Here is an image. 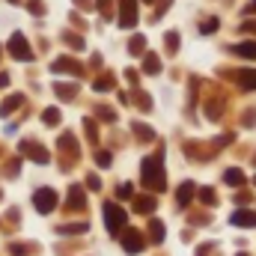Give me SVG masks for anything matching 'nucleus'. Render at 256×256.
<instances>
[{"label":"nucleus","instance_id":"obj_1","mask_svg":"<svg viewBox=\"0 0 256 256\" xmlns=\"http://www.w3.org/2000/svg\"><path fill=\"white\" fill-rule=\"evenodd\" d=\"M140 179H143V185H146L149 191H161V188H164V161H161V155L143 158V164H140Z\"/></svg>","mask_w":256,"mask_h":256},{"label":"nucleus","instance_id":"obj_2","mask_svg":"<svg viewBox=\"0 0 256 256\" xmlns=\"http://www.w3.org/2000/svg\"><path fill=\"white\" fill-rule=\"evenodd\" d=\"M126 220H128L126 208H120L116 202H108V206H104V224H108V230H110L114 236H116V230L126 226Z\"/></svg>","mask_w":256,"mask_h":256},{"label":"nucleus","instance_id":"obj_3","mask_svg":"<svg viewBox=\"0 0 256 256\" xmlns=\"http://www.w3.org/2000/svg\"><path fill=\"white\" fill-rule=\"evenodd\" d=\"M33 206H36L42 214H48V212L57 208V194L51 191V188H39V191L33 194Z\"/></svg>","mask_w":256,"mask_h":256},{"label":"nucleus","instance_id":"obj_4","mask_svg":"<svg viewBox=\"0 0 256 256\" xmlns=\"http://www.w3.org/2000/svg\"><path fill=\"white\" fill-rule=\"evenodd\" d=\"M9 54H12L15 60H33V51H30V45H27V39H24L21 33H15V36L9 39Z\"/></svg>","mask_w":256,"mask_h":256},{"label":"nucleus","instance_id":"obj_5","mask_svg":"<svg viewBox=\"0 0 256 256\" xmlns=\"http://www.w3.org/2000/svg\"><path fill=\"white\" fill-rule=\"evenodd\" d=\"M120 242H122V248H126L128 254H140L143 250V236L137 232V230H126V232H120Z\"/></svg>","mask_w":256,"mask_h":256},{"label":"nucleus","instance_id":"obj_6","mask_svg":"<svg viewBox=\"0 0 256 256\" xmlns=\"http://www.w3.org/2000/svg\"><path fill=\"white\" fill-rule=\"evenodd\" d=\"M134 6H137V0H120V27H134V21H137V15H134Z\"/></svg>","mask_w":256,"mask_h":256},{"label":"nucleus","instance_id":"obj_7","mask_svg":"<svg viewBox=\"0 0 256 256\" xmlns=\"http://www.w3.org/2000/svg\"><path fill=\"white\" fill-rule=\"evenodd\" d=\"M21 152L30 155L36 164H48V152H45L42 146H36V143H27V140H24V143H21Z\"/></svg>","mask_w":256,"mask_h":256},{"label":"nucleus","instance_id":"obj_8","mask_svg":"<svg viewBox=\"0 0 256 256\" xmlns=\"http://www.w3.org/2000/svg\"><path fill=\"white\" fill-rule=\"evenodd\" d=\"M236 226H256V212L250 208H238V212H232V218H230Z\"/></svg>","mask_w":256,"mask_h":256},{"label":"nucleus","instance_id":"obj_9","mask_svg":"<svg viewBox=\"0 0 256 256\" xmlns=\"http://www.w3.org/2000/svg\"><path fill=\"white\" fill-rule=\"evenodd\" d=\"M84 206H86L84 191H80L78 185H72V188H68V208H84Z\"/></svg>","mask_w":256,"mask_h":256},{"label":"nucleus","instance_id":"obj_10","mask_svg":"<svg viewBox=\"0 0 256 256\" xmlns=\"http://www.w3.org/2000/svg\"><path fill=\"white\" fill-rule=\"evenodd\" d=\"M51 68H54V72H72V74H80V66L74 63V60H68V57H60Z\"/></svg>","mask_w":256,"mask_h":256},{"label":"nucleus","instance_id":"obj_11","mask_svg":"<svg viewBox=\"0 0 256 256\" xmlns=\"http://www.w3.org/2000/svg\"><path fill=\"white\" fill-rule=\"evenodd\" d=\"M238 57H248V60H256V39H250V42H242V45H236L232 48Z\"/></svg>","mask_w":256,"mask_h":256},{"label":"nucleus","instance_id":"obj_12","mask_svg":"<svg viewBox=\"0 0 256 256\" xmlns=\"http://www.w3.org/2000/svg\"><path fill=\"white\" fill-rule=\"evenodd\" d=\"M134 212L152 214V212H155V200H152V196H137V200H134Z\"/></svg>","mask_w":256,"mask_h":256},{"label":"nucleus","instance_id":"obj_13","mask_svg":"<svg viewBox=\"0 0 256 256\" xmlns=\"http://www.w3.org/2000/svg\"><path fill=\"white\" fill-rule=\"evenodd\" d=\"M236 80H238L242 90H256V72H238Z\"/></svg>","mask_w":256,"mask_h":256},{"label":"nucleus","instance_id":"obj_14","mask_svg":"<svg viewBox=\"0 0 256 256\" xmlns=\"http://www.w3.org/2000/svg\"><path fill=\"white\" fill-rule=\"evenodd\" d=\"M224 182L232 185V188H238V185H244V173H242V170H226V173H224Z\"/></svg>","mask_w":256,"mask_h":256},{"label":"nucleus","instance_id":"obj_15","mask_svg":"<svg viewBox=\"0 0 256 256\" xmlns=\"http://www.w3.org/2000/svg\"><path fill=\"white\" fill-rule=\"evenodd\" d=\"M194 196V182H185L182 188H179V206H188Z\"/></svg>","mask_w":256,"mask_h":256},{"label":"nucleus","instance_id":"obj_16","mask_svg":"<svg viewBox=\"0 0 256 256\" xmlns=\"http://www.w3.org/2000/svg\"><path fill=\"white\" fill-rule=\"evenodd\" d=\"M21 102H24L21 96H12V98H6V102H3V108H0V110H3V116H9L15 108H21Z\"/></svg>","mask_w":256,"mask_h":256},{"label":"nucleus","instance_id":"obj_17","mask_svg":"<svg viewBox=\"0 0 256 256\" xmlns=\"http://www.w3.org/2000/svg\"><path fill=\"white\" fill-rule=\"evenodd\" d=\"M42 122H45V126H57V122H60V110H57V108H48V110L42 114Z\"/></svg>","mask_w":256,"mask_h":256},{"label":"nucleus","instance_id":"obj_18","mask_svg":"<svg viewBox=\"0 0 256 256\" xmlns=\"http://www.w3.org/2000/svg\"><path fill=\"white\" fill-rule=\"evenodd\" d=\"M60 232H63V236H78V232H86V224H66V226H60Z\"/></svg>","mask_w":256,"mask_h":256},{"label":"nucleus","instance_id":"obj_19","mask_svg":"<svg viewBox=\"0 0 256 256\" xmlns=\"http://www.w3.org/2000/svg\"><path fill=\"white\" fill-rule=\"evenodd\" d=\"M134 134H137L140 140H152V137H155V131H152V128L140 126V122H134Z\"/></svg>","mask_w":256,"mask_h":256},{"label":"nucleus","instance_id":"obj_20","mask_svg":"<svg viewBox=\"0 0 256 256\" xmlns=\"http://www.w3.org/2000/svg\"><path fill=\"white\" fill-rule=\"evenodd\" d=\"M152 242H164V224L161 220H152Z\"/></svg>","mask_w":256,"mask_h":256},{"label":"nucleus","instance_id":"obj_21","mask_svg":"<svg viewBox=\"0 0 256 256\" xmlns=\"http://www.w3.org/2000/svg\"><path fill=\"white\" fill-rule=\"evenodd\" d=\"M143 48H146V39H143V36H134V39H131V45H128V51H131V54H140Z\"/></svg>","mask_w":256,"mask_h":256},{"label":"nucleus","instance_id":"obj_22","mask_svg":"<svg viewBox=\"0 0 256 256\" xmlns=\"http://www.w3.org/2000/svg\"><path fill=\"white\" fill-rule=\"evenodd\" d=\"M143 68H146L149 74H158V68H161V66H158V57H155V54H149V57H146V66H143Z\"/></svg>","mask_w":256,"mask_h":256},{"label":"nucleus","instance_id":"obj_23","mask_svg":"<svg viewBox=\"0 0 256 256\" xmlns=\"http://www.w3.org/2000/svg\"><path fill=\"white\" fill-rule=\"evenodd\" d=\"M57 96H60V98H74V86L60 84V86H57Z\"/></svg>","mask_w":256,"mask_h":256},{"label":"nucleus","instance_id":"obj_24","mask_svg":"<svg viewBox=\"0 0 256 256\" xmlns=\"http://www.w3.org/2000/svg\"><path fill=\"white\" fill-rule=\"evenodd\" d=\"M96 164L98 167H110V152H98L96 155Z\"/></svg>","mask_w":256,"mask_h":256},{"label":"nucleus","instance_id":"obj_25","mask_svg":"<svg viewBox=\"0 0 256 256\" xmlns=\"http://www.w3.org/2000/svg\"><path fill=\"white\" fill-rule=\"evenodd\" d=\"M200 30H202V33H214V30H218V18H212V21H206V24H202Z\"/></svg>","mask_w":256,"mask_h":256},{"label":"nucleus","instance_id":"obj_26","mask_svg":"<svg viewBox=\"0 0 256 256\" xmlns=\"http://www.w3.org/2000/svg\"><path fill=\"white\" fill-rule=\"evenodd\" d=\"M167 42H170V51L179 48V36H176V33H167Z\"/></svg>","mask_w":256,"mask_h":256},{"label":"nucleus","instance_id":"obj_27","mask_svg":"<svg viewBox=\"0 0 256 256\" xmlns=\"http://www.w3.org/2000/svg\"><path fill=\"white\" fill-rule=\"evenodd\" d=\"M116 196H120V200H128V196H131V185H122V188L116 191Z\"/></svg>","mask_w":256,"mask_h":256},{"label":"nucleus","instance_id":"obj_28","mask_svg":"<svg viewBox=\"0 0 256 256\" xmlns=\"http://www.w3.org/2000/svg\"><path fill=\"white\" fill-rule=\"evenodd\" d=\"M200 200H202V202H214V194L212 191H200Z\"/></svg>","mask_w":256,"mask_h":256},{"label":"nucleus","instance_id":"obj_29","mask_svg":"<svg viewBox=\"0 0 256 256\" xmlns=\"http://www.w3.org/2000/svg\"><path fill=\"white\" fill-rule=\"evenodd\" d=\"M86 182H90V188H92V191H98V188H102V185H98V179H96V176H90V179H86Z\"/></svg>","mask_w":256,"mask_h":256},{"label":"nucleus","instance_id":"obj_30","mask_svg":"<svg viewBox=\"0 0 256 256\" xmlns=\"http://www.w3.org/2000/svg\"><path fill=\"white\" fill-rule=\"evenodd\" d=\"M244 30H256V24H254V21H248V24H244Z\"/></svg>","mask_w":256,"mask_h":256},{"label":"nucleus","instance_id":"obj_31","mask_svg":"<svg viewBox=\"0 0 256 256\" xmlns=\"http://www.w3.org/2000/svg\"><path fill=\"white\" fill-rule=\"evenodd\" d=\"M248 12H256V0L250 3V6H248Z\"/></svg>","mask_w":256,"mask_h":256},{"label":"nucleus","instance_id":"obj_32","mask_svg":"<svg viewBox=\"0 0 256 256\" xmlns=\"http://www.w3.org/2000/svg\"><path fill=\"white\" fill-rule=\"evenodd\" d=\"M9 3H18V0H9Z\"/></svg>","mask_w":256,"mask_h":256},{"label":"nucleus","instance_id":"obj_33","mask_svg":"<svg viewBox=\"0 0 256 256\" xmlns=\"http://www.w3.org/2000/svg\"><path fill=\"white\" fill-rule=\"evenodd\" d=\"M143 3H152V0H143Z\"/></svg>","mask_w":256,"mask_h":256},{"label":"nucleus","instance_id":"obj_34","mask_svg":"<svg viewBox=\"0 0 256 256\" xmlns=\"http://www.w3.org/2000/svg\"><path fill=\"white\" fill-rule=\"evenodd\" d=\"M238 256H244V254H238Z\"/></svg>","mask_w":256,"mask_h":256}]
</instances>
